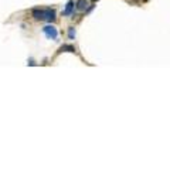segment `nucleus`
Masks as SVG:
<instances>
[{"mask_svg":"<svg viewBox=\"0 0 170 170\" xmlns=\"http://www.w3.org/2000/svg\"><path fill=\"white\" fill-rule=\"evenodd\" d=\"M43 31H44V34H46L47 39H51V40H55L57 39V36H58V33H57V28L52 26H46L44 28H43Z\"/></svg>","mask_w":170,"mask_h":170,"instance_id":"nucleus-1","label":"nucleus"},{"mask_svg":"<svg viewBox=\"0 0 170 170\" xmlns=\"http://www.w3.org/2000/svg\"><path fill=\"white\" fill-rule=\"evenodd\" d=\"M46 21H54L55 20V12L52 9H46L44 10V19Z\"/></svg>","mask_w":170,"mask_h":170,"instance_id":"nucleus-2","label":"nucleus"},{"mask_svg":"<svg viewBox=\"0 0 170 170\" xmlns=\"http://www.w3.org/2000/svg\"><path fill=\"white\" fill-rule=\"evenodd\" d=\"M33 17L36 20H43V19H44V10L34 9V10H33Z\"/></svg>","mask_w":170,"mask_h":170,"instance_id":"nucleus-3","label":"nucleus"},{"mask_svg":"<svg viewBox=\"0 0 170 170\" xmlns=\"http://www.w3.org/2000/svg\"><path fill=\"white\" fill-rule=\"evenodd\" d=\"M72 10H74V1H68V4H67L65 10H64V16H70L72 13Z\"/></svg>","mask_w":170,"mask_h":170,"instance_id":"nucleus-4","label":"nucleus"},{"mask_svg":"<svg viewBox=\"0 0 170 170\" xmlns=\"http://www.w3.org/2000/svg\"><path fill=\"white\" fill-rule=\"evenodd\" d=\"M88 6V3H86V0H79L78 3H77V7H78L79 10H85Z\"/></svg>","mask_w":170,"mask_h":170,"instance_id":"nucleus-5","label":"nucleus"},{"mask_svg":"<svg viewBox=\"0 0 170 170\" xmlns=\"http://www.w3.org/2000/svg\"><path fill=\"white\" fill-rule=\"evenodd\" d=\"M75 36V31H74V28H70V39H72Z\"/></svg>","mask_w":170,"mask_h":170,"instance_id":"nucleus-6","label":"nucleus"}]
</instances>
